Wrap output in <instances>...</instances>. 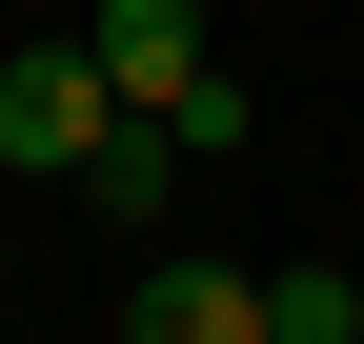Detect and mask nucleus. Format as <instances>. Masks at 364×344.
<instances>
[{"mask_svg": "<svg viewBox=\"0 0 364 344\" xmlns=\"http://www.w3.org/2000/svg\"><path fill=\"white\" fill-rule=\"evenodd\" d=\"M102 122H122V81H102V41H21V61H0V183H81V162H102Z\"/></svg>", "mask_w": 364, "mask_h": 344, "instance_id": "1", "label": "nucleus"}, {"mask_svg": "<svg viewBox=\"0 0 364 344\" xmlns=\"http://www.w3.org/2000/svg\"><path fill=\"white\" fill-rule=\"evenodd\" d=\"M162 122H182V162H223V142H263V81H243V61H203Z\"/></svg>", "mask_w": 364, "mask_h": 344, "instance_id": "6", "label": "nucleus"}, {"mask_svg": "<svg viewBox=\"0 0 364 344\" xmlns=\"http://www.w3.org/2000/svg\"><path fill=\"white\" fill-rule=\"evenodd\" d=\"M263 344H364V284L344 264H263Z\"/></svg>", "mask_w": 364, "mask_h": 344, "instance_id": "5", "label": "nucleus"}, {"mask_svg": "<svg viewBox=\"0 0 364 344\" xmlns=\"http://www.w3.org/2000/svg\"><path fill=\"white\" fill-rule=\"evenodd\" d=\"M122 344H263V264H203V243H142V284H102Z\"/></svg>", "mask_w": 364, "mask_h": 344, "instance_id": "2", "label": "nucleus"}, {"mask_svg": "<svg viewBox=\"0 0 364 344\" xmlns=\"http://www.w3.org/2000/svg\"><path fill=\"white\" fill-rule=\"evenodd\" d=\"M81 41H102V81H122V102H182V81L223 61V21H203V0H81Z\"/></svg>", "mask_w": 364, "mask_h": 344, "instance_id": "4", "label": "nucleus"}, {"mask_svg": "<svg viewBox=\"0 0 364 344\" xmlns=\"http://www.w3.org/2000/svg\"><path fill=\"white\" fill-rule=\"evenodd\" d=\"M61 203H81L102 243H162V203H182V122H162V102H122V122H102V162H81Z\"/></svg>", "mask_w": 364, "mask_h": 344, "instance_id": "3", "label": "nucleus"}]
</instances>
